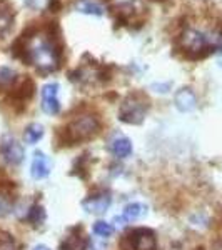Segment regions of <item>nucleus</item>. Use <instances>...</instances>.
<instances>
[{
  "label": "nucleus",
  "mask_w": 222,
  "mask_h": 250,
  "mask_svg": "<svg viewBox=\"0 0 222 250\" xmlns=\"http://www.w3.org/2000/svg\"><path fill=\"white\" fill-rule=\"evenodd\" d=\"M174 102H176V107L179 108L180 112H184V114H185V112H192L194 108L197 107V97L192 92V88L184 87L176 94Z\"/></svg>",
  "instance_id": "9d476101"
},
{
  "label": "nucleus",
  "mask_w": 222,
  "mask_h": 250,
  "mask_svg": "<svg viewBox=\"0 0 222 250\" xmlns=\"http://www.w3.org/2000/svg\"><path fill=\"white\" fill-rule=\"evenodd\" d=\"M20 42L23 52L22 59L34 65L39 72L48 74L59 68L62 52L50 29H32L22 35Z\"/></svg>",
  "instance_id": "f257e3e1"
},
{
  "label": "nucleus",
  "mask_w": 222,
  "mask_h": 250,
  "mask_svg": "<svg viewBox=\"0 0 222 250\" xmlns=\"http://www.w3.org/2000/svg\"><path fill=\"white\" fill-rule=\"evenodd\" d=\"M42 110L48 115H55L60 110L59 102V83H47L42 88Z\"/></svg>",
  "instance_id": "0eeeda50"
},
{
  "label": "nucleus",
  "mask_w": 222,
  "mask_h": 250,
  "mask_svg": "<svg viewBox=\"0 0 222 250\" xmlns=\"http://www.w3.org/2000/svg\"><path fill=\"white\" fill-rule=\"evenodd\" d=\"M147 99H144L142 95H129L127 99L122 100L119 108V119L124 124H132V125H139L142 124V120L145 119L147 114Z\"/></svg>",
  "instance_id": "20e7f679"
},
{
  "label": "nucleus",
  "mask_w": 222,
  "mask_h": 250,
  "mask_svg": "<svg viewBox=\"0 0 222 250\" xmlns=\"http://www.w3.org/2000/svg\"><path fill=\"white\" fill-rule=\"evenodd\" d=\"M109 148H111V152L115 157L126 159V157L132 154V142L126 135H115L114 139L111 140V144H109Z\"/></svg>",
  "instance_id": "9b49d317"
},
{
  "label": "nucleus",
  "mask_w": 222,
  "mask_h": 250,
  "mask_svg": "<svg viewBox=\"0 0 222 250\" xmlns=\"http://www.w3.org/2000/svg\"><path fill=\"white\" fill-rule=\"evenodd\" d=\"M92 230H94L95 235H99V237H111L112 233H114V227H112L111 224H107V222L99 220L94 224V229H92Z\"/></svg>",
  "instance_id": "f3484780"
},
{
  "label": "nucleus",
  "mask_w": 222,
  "mask_h": 250,
  "mask_svg": "<svg viewBox=\"0 0 222 250\" xmlns=\"http://www.w3.org/2000/svg\"><path fill=\"white\" fill-rule=\"evenodd\" d=\"M15 80V72L9 67H0V88L9 87Z\"/></svg>",
  "instance_id": "a211bd4d"
},
{
  "label": "nucleus",
  "mask_w": 222,
  "mask_h": 250,
  "mask_svg": "<svg viewBox=\"0 0 222 250\" xmlns=\"http://www.w3.org/2000/svg\"><path fill=\"white\" fill-rule=\"evenodd\" d=\"M222 43L221 32L209 27H197L194 23L184 27L177 39V47L189 59H204Z\"/></svg>",
  "instance_id": "f03ea898"
},
{
  "label": "nucleus",
  "mask_w": 222,
  "mask_h": 250,
  "mask_svg": "<svg viewBox=\"0 0 222 250\" xmlns=\"http://www.w3.org/2000/svg\"><path fill=\"white\" fill-rule=\"evenodd\" d=\"M0 250H17L14 237L2 230H0Z\"/></svg>",
  "instance_id": "aec40b11"
},
{
  "label": "nucleus",
  "mask_w": 222,
  "mask_h": 250,
  "mask_svg": "<svg viewBox=\"0 0 222 250\" xmlns=\"http://www.w3.org/2000/svg\"><path fill=\"white\" fill-rule=\"evenodd\" d=\"M72 232L74 233L67 235L62 244H60V250H86L87 249V240L80 235L77 229L72 230Z\"/></svg>",
  "instance_id": "4468645a"
},
{
  "label": "nucleus",
  "mask_w": 222,
  "mask_h": 250,
  "mask_svg": "<svg viewBox=\"0 0 222 250\" xmlns=\"http://www.w3.org/2000/svg\"><path fill=\"white\" fill-rule=\"evenodd\" d=\"M147 213V205L140 204V202H134V204H129L126 205V208L122 210V215L120 217H115V222H134L140 217H144Z\"/></svg>",
  "instance_id": "f8f14e48"
},
{
  "label": "nucleus",
  "mask_w": 222,
  "mask_h": 250,
  "mask_svg": "<svg viewBox=\"0 0 222 250\" xmlns=\"http://www.w3.org/2000/svg\"><path fill=\"white\" fill-rule=\"evenodd\" d=\"M42 135H44V128H42V125H39V124L29 125V127H27V130H25V140L29 144L39 142V140L42 139Z\"/></svg>",
  "instance_id": "dca6fc26"
},
{
  "label": "nucleus",
  "mask_w": 222,
  "mask_h": 250,
  "mask_svg": "<svg viewBox=\"0 0 222 250\" xmlns=\"http://www.w3.org/2000/svg\"><path fill=\"white\" fill-rule=\"evenodd\" d=\"M122 250H157L155 233L151 229H134L120 240Z\"/></svg>",
  "instance_id": "39448f33"
},
{
  "label": "nucleus",
  "mask_w": 222,
  "mask_h": 250,
  "mask_svg": "<svg viewBox=\"0 0 222 250\" xmlns=\"http://www.w3.org/2000/svg\"><path fill=\"white\" fill-rule=\"evenodd\" d=\"M27 220L32 222L34 225H40L44 220H45V212H44L42 207H39V205H35V207H32V210L29 213V217H27Z\"/></svg>",
  "instance_id": "6ab92c4d"
},
{
  "label": "nucleus",
  "mask_w": 222,
  "mask_h": 250,
  "mask_svg": "<svg viewBox=\"0 0 222 250\" xmlns=\"http://www.w3.org/2000/svg\"><path fill=\"white\" fill-rule=\"evenodd\" d=\"M0 150H2V155L5 159L7 164L10 165H19L23 159V148L14 137H3L2 145H0Z\"/></svg>",
  "instance_id": "423d86ee"
},
{
  "label": "nucleus",
  "mask_w": 222,
  "mask_h": 250,
  "mask_svg": "<svg viewBox=\"0 0 222 250\" xmlns=\"http://www.w3.org/2000/svg\"><path fill=\"white\" fill-rule=\"evenodd\" d=\"M14 25V10L5 0H0V39L5 37Z\"/></svg>",
  "instance_id": "ddd939ff"
},
{
  "label": "nucleus",
  "mask_w": 222,
  "mask_h": 250,
  "mask_svg": "<svg viewBox=\"0 0 222 250\" xmlns=\"http://www.w3.org/2000/svg\"><path fill=\"white\" fill-rule=\"evenodd\" d=\"M34 250H50V249H48L47 245H35Z\"/></svg>",
  "instance_id": "412c9836"
},
{
  "label": "nucleus",
  "mask_w": 222,
  "mask_h": 250,
  "mask_svg": "<svg viewBox=\"0 0 222 250\" xmlns=\"http://www.w3.org/2000/svg\"><path fill=\"white\" fill-rule=\"evenodd\" d=\"M217 65H219L222 68V48H221V54H219V57H217Z\"/></svg>",
  "instance_id": "4be33fe9"
},
{
  "label": "nucleus",
  "mask_w": 222,
  "mask_h": 250,
  "mask_svg": "<svg viewBox=\"0 0 222 250\" xmlns=\"http://www.w3.org/2000/svg\"><path fill=\"white\" fill-rule=\"evenodd\" d=\"M100 130V120L99 117L94 114H89V112H84V114L75 115L74 119L70 120L66 128L62 130V142L64 145H75L79 142H86V140L92 139L99 134Z\"/></svg>",
  "instance_id": "7ed1b4c3"
},
{
  "label": "nucleus",
  "mask_w": 222,
  "mask_h": 250,
  "mask_svg": "<svg viewBox=\"0 0 222 250\" xmlns=\"http://www.w3.org/2000/svg\"><path fill=\"white\" fill-rule=\"evenodd\" d=\"M112 204V197L109 193L102 192V193H95V195H90L89 199L84 200L82 207L84 210L89 212V213H106L107 208L111 207Z\"/></svg>",
  "instance_id": "6e6552de"
},
{
  "label": "nucleus",
  "mask_w": 222,
  "mask_h": 250,
  "mask_svg": "<svg viewBox=\"0 0 222 250\" xmlns=\"http://www.w3.org/2000/svg\"><path fill=\"white\" fill-rule=\"evenodd\" d=\"M74 9L80 12V14H89V15H102L104 9L99 3L92 2V0H77L74 3Z\"/></svg>",
  "instance_id": "2eb2a0df"
},
{
  "label": "nucleus",
  "mask_w": 222,
  "mask_h": 250,
  "mask_svg": "<svg viewBox=\"0 0 222 250\" xmlns=\"http://www.w3.org/2000/svg\"><path fill=\"white\" fill-rule=\"evenodd\" d=\"M30 173L35 180H42L50 173V160L44 152H35L34 159H32Z\"/></svg>",
  "instance_id": "1a4fd4ad"
}]
</instances>
